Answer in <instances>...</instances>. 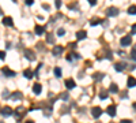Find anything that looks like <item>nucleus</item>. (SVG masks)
<instances>
[{"label":"nucleus","mask_w":136,"mask_h":123,"mask_svg":"<svg viewBox=\"0 0 136 123\" xmlns=\"http://www.w3.org/2000/svg\"><path fill=\"white\" fill-rule=\"evenodd\" d=\"M26 123H34V122H31V120H27V122H26Z\"/></svg>","instance_id":"obj_38"},{"label":"nucleus","mask_w":136,"mask_h":123,"mask_svg":"<svg viewBox=\"0 0 136 123\" xmlns=\"http://www.w3.org/2000/svg\"><path fill=\"white\" fill-rule=\"evenodd\" d=\"M135 30H136V26H135V25H132V32H131V33H132V34H135Z\"/></svg>","instance_id":"obj_35"},{"label":"nucleus","mask_w":136,"mask_h":123,"mask_svg":"<svg viewBox=\"0 0 136 123\" xmlns=\"http://www.w3.org/2000/svg\"><path fill=\"white\" fill-rule=\"evenodd\" d=\"M3 96H4V98H10V94H8V92H7V90H4Z\"/></svg>","instance_id":"obj_32"},{"label":"nucleus","mask_w":136,"mask_h":123,"mask_svg":"<svg viewBox=\"0 0 136 123\" xmlns=\"http://www.w3.org/2000/svg\"><path fill=\"white\" fill-rule=\"evenodd\" d=\"M6 58V52L4 51H0V60H3Z\"/></svg>","instance_id":"obj_27"},{"label":"nucleus","mask_w":136,"mask_h":123,"mask_svg":"<svg viewBox=\"0 0 136 123\" xmlns=\"http://www.w3.org/2000/svg\"><path fill=\"white\" fill-rule=\"evenodd\" d=\"M63 51H64V47H61V45H55V48H53V55L55 56H59V55H61L63 53Z\"/></svg>","instance_id":"obj_5"},{"label":"nucleus","mask_w":136,"mask_h":123,"mask_svg":"<svg viewBox=\"0 0 136 123\" xmlns=\"http://www.w3.org/2000/svg\"><path fill=\"white\" fill-rule=\"evenodd\" d=\"M87 37V32H85V30H79V32H76V40H85V38Z\"/></svg>","instance_id":"obj_7"},{"label":"nucleus","mask_w":136,"mask_h":123,"mask_svg":"<svg viewBox=\"0 0 136 123\" xmlns=\"http://www.w3.org/2000/svg\"><path fill=\"white\" fill-rule=\"evenodd\" d=\"M91 115H93L95 119H98L102 115V110L99 108V107H94L93 110H91Z\"/></svg>","instance_id":"obj_4"},{"label":"nucleus","mask_w":136,"mask_h":123,"mask_svg":"<svg viewBox=\"0 0 136 123\" xmlns=\"http://www.w3.org/2000/svg\"><path fill=\"white\" fill-rule=\"evenodd\" d=\"M46 43L55 44V41H53V34H52V33H48V34H46Z\"/></svg>","instance_id":"obj_22"},{"label":"nucleus","mask_w":136,"mask_h":123,"mask_svg":"<svg viewBox=\"0 0 136 123\" xmlns=\"http://www.w3.org/2000/svg\"><path fill=\"white\" fill-rule=\"evenodd\" d=\"M108 115H110L112 118H114V116H116V107L114 105L108 107Z\"/></svg>","instance_id":"obj_14"},{"label":"nucleus","mask_w":136,"mask_h":123,"mask_svg":"<svg viewBox=\"0 0 136 123\" xmlns=\"http://www.w3.org/2000/svg\"><path fill=\"white\" fill-rule=\"evenodd\" d=\"M1 71H3V74H4L6 77H15V71L10 70L8 67H3L1 68Z\"/></svg>","instance_id":"obj_6"},{"label":"nucleus","mask_w":136,"mask_h":123,"mask_svg":"<svg viewBox=\"0 0 136 123\" xmlns=\"http://www.w3.org/2000/svg\"><path fill=\"white\" fill-rule=\"evenodd\" d=\"M0 114L3 115V116H10V115L14 114V111L11 110V107H3V108L0 110Z\"/></svg>","instance_id":"obj_2"},{"label":"nucleus","mask_w":136,"mask_h":123,"mask_svg":"<svg viewBox=\"0 0 136 123\" xmlns=\"http://www.w3.org/2000/svg\"><path fill=\"white\" fill-rule=\"evenodd\" d=\"M68 47H69V48H75V47H76V43H71Z\"/></svg>","instance_id":"obj_34"},{"label":"nucleus","mask_w":136,"mask_h":123,"mask_svg":"<svg viewBox=\"0 0 136 123\" xmlns=\"http://www.w3.org/2000/svg\"><path fill=\"white\" fill-rule=\"evenodd\" d=\"M89 3L91 6H95V4H97V0H89Z\"/></svg>","instance_id":"obj_33"},{"label":"nucleus","mask_w":136,"mask_h":123,"mask_svg":"<svg viewBox=\"0 0 136 123\" xmlns=\"http://www.w3.org/2000/svg\"><path fill=\"white\" fill-rule=\"evenodd\" d=\"M25 56H26L29 60H34V59H35V55H34L33 52L30 51V49H26V51H25Z\"/></svg>","instance_id":"obj_12"},{"label":"nucleus","mask_w":136,"mask_h":123,"mask_svg":"<svg viewBox=\"0 0 136 123\" xmlns=\"http://www.w3.org/2000/svg\"><path fill=\"white\" fill-rule=\"evenodd\" d=\"M42 7H44V8H45V10H46V11H48V10H49V4H42Z\"/></svg>","instance_id":"obj_36"},{"label":"nucleus","mask_w":136,"mask_h":123,"mask_svg":"<svg viewBox=\"0 0 136 123\" xmlns=\"http://www.w3.org/2000/svg\"><path fill=\"white\" fill-rule=\"evenodd\" d=\"M109 92H110V93H119V88H117V85H116V84H112L110 88H109Z\"/></svg>","instance_id":"obj_18"},{"label":"nucleus","mask_w":136,"mask_h":123,"mask_svg":"<svg viewBox=\"0 0 136 123\" xmlns=\"http://www.w3.org/2000/svg\"><path fill=\"white\" fill-rule=\"evenodd\" d=\"M93 78L95 81H101L102 78H103V74H102V72H95V74L93 75Z\"/></svg>","instance_id":"obj_21"},{"label":"nucleus","mask_w":136,"mask_h":123,"mask_svg":"<svg viewBox=\"0 0 136 123\" xmlns=\"http://www.w3.org/2000/svg\"><path fill=\"white\" fill-rule=\"evenodd\" d=\"M3 15V10H1V7H0V17Z\"/></svg>","instance_id":"obj_37"},{"label":"nucleus","mask_w":136,"mask_h":123,"mask_svg":"<svg viewBox=\"0 0 136 123\" xmlns=\"http://www.w3.org/2000/svg\"><path fill=\"white\" fill-rule=\"evenodd\" d=\"M120 123H132V120L131 119H124V120H121Z\"/></svg>","instance_id":"obj_31"},{"label":"nucleus","mask_w":136,"mask_h":123,"mask_svg":"<svg viewBox=\"0 0 136 123\" xmlns=\"http://www.w3.org/2000/svg\"><path fill=\"white\" fill-rule=\"evenodd\" d=\"M106 97H108V92H106V90H102V92H101V98H102V100H105Z\"/></svg>","instance_id":"obj_24"},{"label":"nucleus","mask_w":136,"mask_h":123,"mask_svg":"<svg viewBox=\"0 0 136 123\" xmlns=\"http://www.w3.org/2000/svg\"><path fill=\"white\" fill-rule=\"evenodd\" d=\"M53 72H55L56 78H60V77H61V68L60 67H55L53 68Z\"/></svg>","instance_id":"obj_20"},{"label":"nucleus","mask_w":136,"mask_h":123,"mask_svg":"<svg viewBox=\"0 0 136 123\" xmlns=\"http://www.w3.org/2000/svg\"><path fill=\"white\" fill-rule=\"evenodd\" d=\"M12 1H14V3H17V0H12Z\"/></svg>","instance_id":"obj_39"},{"label":"nucleus","mask_w":136,"mask_h":123,"mask_svg":"<svg viewBox=\"0 0 136 123\" xmlns=\"http://www.w3.org/2000/svg\"><path fill=\"white\" fill-rule=\"evenodd\" d=\"M65 34V30L63 29V27H60L59 30H57V36H64Z\"/></svg>","instance_id":"obj_25"},{"label":"nucleus","mask_w":136,"mask_h":123,"mask_svg":"<svg viewBox=\"0 0 136 123\" xmlns=\"http://www.w3.org/2000/svg\"><path fill=\"white\" fill-rule=\"evenodd\" d=\"M64 85H65L67 89H74V88H75V81L71 79V78H69V79H65V84H64Z\"/></svg>","instance_id":"obj_8"},{"label":"nucleus","mask_w":136,"mask_h":123,"mask_svg":"<svg viewBox=\"0 0 136 123\" xmlns=\"http://www.w3.org/2000/svg\"><path fill=\"white\" fill-rule=\"evenodd\" d=\"M34 30H35V34H38V36H41V34H44V32H45V27H44V26H40V25H37Z\"/></svg>","instance_id":"obj_15"},{"label":"nucleus","mask_w":136,"mask_h":123,"mask_svg":"<svg viewBox=\"0 0 136 123\" xmlns=\"http://www.w3.org/2000/svg\"><path fill=\"white\" fill-rule=\"evenodd\" d=\"M23 74H25V77L26 78H33V75H34V72L31 71V70H30V68H27V70H25V72H23Z\"/></svg>","instance_id":"obj_19"},{"label":"nucleus","mask_w":136,"mask_h":123,"mask_svg":"<svg viewBox=\"0 0 136 123\" xmlns=\"http://www.w3.org/2000/svg\"><path fill=\"white\" fill-rule=\"evenodd\" d=\"M3 25H6V26H12V25H14L12 18H11V17H4V18H3Z\"/></svg>","instance_id":"obj_9"},{"label":"nucleus","mask_w":136,"mask_h":123,"mask_svg":"<svg viewBox=\"0 0 136 123\" xmlns=\"http://www.w3.org/2000/svg\"><path fill=\"white\" fill-rule=\"evenodd\" d=\"M135 51H136V49H135V47H133V48H132V53H131L132 60H135Z\"/></svg>","instance_id":"obj_28"},{"label":"nucleus","mask_w":136,"mask_h":123,"mask_svg":"<svg viewBox=\"0 0 136 123\" xmlns=\"http://www.w3.org/2000/svg\"><path fill=\"white\" fill-rule=\"evenodd\" d=\"M106 15L108 17H117L119 15V10L116 8V7H109L106 10Z\"/></svg>","instance_id":"obj_3"},{"label":"nucleus","mask_w":136,"mask_h":123,"mask_svg":"<svg viewBox=\"0 0 136 123\" xmlns=\"http://www.w3.org/2000/svg\"><path fill=\"white\" fill-rule=\"evenodd\" d=\"M25 3H26L27 6H31V4L34 3V0H25Z\"/></svg>","instance_id":"obj_30"},{"label":"nucleus","mask_w":136,"mask_h":123,"mask_svg":"<svg viewBox=\"0 0 136 123\" xmlns=\"http://www.w3.org/2000/svg\"><path fill=\"white\" fill-rule=\"evenodd\" d=\"M68 97H69L68 93H61L60 94V98H61V100H68Z\"/></svg>","instance_id":"obj_26"},{"label":"nucleus","mask_w":136,"mask_h":123,"mask_svg":"<svg viewBox=\"0 0 136 123\" xmlns=\"http://www.w3.org/2000/svg\"><path fill=\"white\" fill-rule=\"evenodd\" d=\"M41 90H42V88H41V85H40V84H34V85H33L34 94H40V93H41Z\"/></svg>","instance_id":"obj_13"},{"label":"nucleus","mask_w":136,"mask_h":123,"mask_svg":"<svg viewBox=\"0 0 136 123\" xmlns=\"http://www.w3.org/2000/svg\"><path fill=\"white\" fill-rule=\"evenodd\" d=\"M10 97L14 98V100H19V98L23 97V94H22V92H14V93L10 94Z\"/></svg>","instance_id":"obj_11"},{"label":"nucleus","mask_w":136,"mask_h":123,"mask_svg":"<svg viewBox=\"0 0 136 123\" xmlns=\"http://www.w3.org/2000/svg\"><path fill=\"white\" fill-rule=\"evenodd\" d=\"M135 84H136V81L133 77H129L128 78V88H135Z\"/></svg>","instance_id":"obj_17"},{"label":"nucleus","mask_w":136,"mask_h":123,"mask_svg":"<svg viewBox=\"0 0 136 123\" xmlns=\"http://www.w3.org/2000/svg\"><path fill=\"white\" fill-rule=\"evenodd\" d=\"M125 67H127V64L124 63V62H120V63H116V64H114L116 71H123Z\"/></svg>","instance_id":"obj_10"},{"label":"nucleus","mask_w":136,"mask_h":123,"mask_svg":"<svg viewBox=\"0 0 136 123\" xmlns=\"http://www.w3.org/2000/svg\"><path fill=\"white\" fill-rule=\"evenodd\" d=\"M56 7H57V8L61 7V0H56Z\"/></svg>","instance_id":"obj_29"},{"label":"nucleus","mask_w":136,"mask_h":123,"mask_svg":"<svg viewBox=\"0 0 136 123\" xmlns=\"http://www.w3.org/2000/svg\"><path fill=\"white\" fill-rule=\"evenodd\" d=\"M101 23H102V19H99V18H93V19H91V22H90V25H91V26L101 25Z\"/></svg>","instance_id":"obj_16"},{"label":"nucleus","mask_w":136,"mask_h":123,"mask_svg":"<svg viewBox=\"0 0 136 123\" xmlns=\"http://www.w3.org/2000/svg\"><path fill=\"white\" fill-rule=\"evenodd\" d=\"M135 8H136L135 6H131V7L128 8V14H131V15H135V13H136V11H135Z\"/></svg>","instance_id":"obj_23"},{"label":"nucleus","mask_w":136,"mask_h":123,"mask_svg":"<svg viewBox=\"0 0 136 123\" xmlns=\"http://www.w3.org/2000/svg\"><path fill=\"white\" fill-rule=\"evenodd\" d=\"M131 43H132L131 36H125V37H123L120 40V44H121L123 47H128V45H131Z\"/></svg>","instance_id":"obj_1"},{"label":"nucleus","mask_w":136,"mask_h":123,"mask_svg":"<svg viewBox=\"0 0 136 123\" xmlns=\"http://www.w3.org/2000/svg\"><path fill=\"white\" fill-rule=\"evenodd\" d=\"M110 123H113V122H110Z\"/></svg>","instance_id":"obj_40"}]
</instances>
